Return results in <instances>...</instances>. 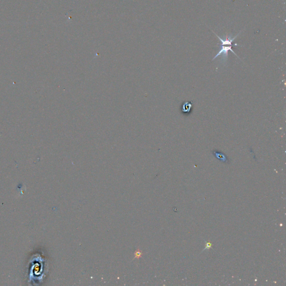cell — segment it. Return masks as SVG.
Wrapping results in <instances>:
<instances>
[{"label": "cell", "mask_w": 286, "mask_h": 286, "mask_svg": "<svg viewBox=\"0 0 286 286\" xmlns=\"http://www.w3.org/2000/svg\"><path fill=\"white\" fill-rule=\"evenodd\" d=\"M193 101H185V102L183 103L182 104V108H181V111L185 115H188L191 114L192 111V108H193Z\"/></svg>", "instance_id": "cell-2"}, {"label": "cell", "mask_w": 286, "mask_h": 286, "mask_svg": "<svg viewBox=\"0 0 286 286\" xmlns=\"http://www.w3.org/2000/svg\"><path fill=\"white\" fill-rule=\"evenodd\" d=\"M136 254H137V255H136V257H138V256H141V252H136Z\"/></svg>", "instance_id": "cell-4"}, {"label": "cell", "mask_w": 286, "mask_h": 286, "mask_svg": "<svg viewBox=\"0 0 286 286\" xmlns=\"http://www.w3.org/2000/svg\"><path fill=\"white\" fill-rule=\"evenodd\" d=\"M232 46H239L238 44H235V45H221V49L220 51H219L218 52V53L216 55V56L214 57V58L212 59V61H214V59H215L216 58L218 57L220 55H222V60L224 62H226L227 60H228V51H231L232 53H233V54H235L236 56H237L238 57H239L237 54H235V53L234 51L232 49Z\"/></svg>", "instance_id": "cell-1"}, {"label": "cell", "mask_w": 286, "mask_h": 286, "mask_svg": "<svg viewBox=\"0 0 286 286\" xmlns=\"http://www.w3.org/2000/svg\"><path fill=\"white\" fill-rule=\"evenodd\" d=\"M212 153H213V155H214L216 158L220 160V161L224 162V163H228L229 162V159L228 158V157H226V155L225 154L222 153V152H219V151H217V150H214L212 152Z\"/></svg>", "instance_id": "cell-3"}]
</instances>
